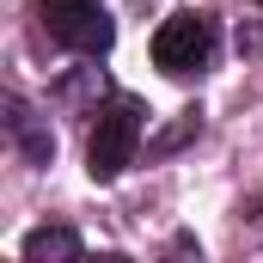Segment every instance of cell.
Here are the masks:
<instances>
[{"label":"cell","instance_id":"7a4b0ae2","mask_svg":"<svg viewBox=\"0 0 263 263\" xmlns=\"http://www.w3.org/2000/svg\"><path fill=\"white\" fill-rule=\"evenodd\" d=\"M214 55V18L208 12H172L159 31H153V62L165 73H190Z\"/></svg>","mask_w":263,"mask_h":263},{"label":"cell","instance_id":"277c9868","mask_svg":"<svg viewBox=\"0 0 263 263\" xmlns=\"http://www.w3.org/2000/svg\"><path fill=\"white\" fill-rule=\"evenodd\" d=\"M80 257V233L73 227H37L25 239V263H67Z\"/></svg>","mask_w":263,"mask_h":263},{"label":"cell","instance_id":"3957f363","mask_svg":"<svg viewBox=\"0 0 263 263\" xmlns=\"http://www.w3.org/2000/svg\"><path fill=\"white\" fill-rule=\"evenodd\" d=\"M43 25H49L55 43L80 49V55H104L110 37H117V25H110L104 6H92V0H43Z\"/></svg>","mask_w":263,"mask_h":263},{"label":"cell","instance_id":"6da1fadb","mask_svg":"<svg viewBox=\"0 0 263 263\" xmlns=\"http://www.w3.org/2000/svg\"><path fill=\"white\" fill-rule=\"evenodd\" d=\"M135 141H141V104L135 98H117L110 110H98V123H92V141H86V172L98 178V184H110V178H123L135 159Z\"/></svg>","mask_w":263,"mask_h":263}]
</instances>
